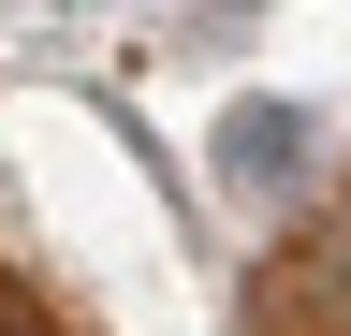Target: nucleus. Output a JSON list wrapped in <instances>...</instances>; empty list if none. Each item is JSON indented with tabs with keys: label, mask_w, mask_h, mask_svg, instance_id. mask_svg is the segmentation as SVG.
Returning <instances> with one entry per match:
<instances>
[{
	"label": "nucleus",
	"mask_w": 351,
	"mask_h": 336,
	"mask_svg": "<svg viewBox=\"0 0 351 336\" xmlns=\"http://www.w3.org/2000/svg\"><path fill=\"white\" fill-rule=\"evenodd\" d=\"M73 15H88V0H73Z\"/></svg>",
	"instance_id": "nucleus-3"
},
{
	"label": "nucleus",
	"mask_w": 351,
	"mask_h": 336,
	"mask_svg": "<svg viewBox=\"0 0 351 336\" xmlns=\"http://www.w3.org/2000/svg\"><path fill=\"white\" fill-rule=\"evenodd\" d=\"M307 146H322L307 103H278V88L219 103V190H234V205H293V190H307Z\"/></svg>",
	"instance_id": "nucleus-1"
},
{
	"label": "nucleus",
	"mask_w": 351,
	"mask_h": 336,
	"mask_svg": "<svg viewBox=\"0 0 351 336\" xmlns=\"http://www.w3.org/2000/svg\"><path fill=\"white\" fill-rule=\"evenodd\" d=\"M322 263H337V278H351V205H337V234H322Z\"/></svg>",
	"instance_id": "nucleus-2"
}]
</instances>
